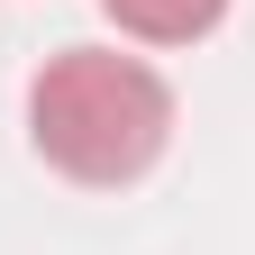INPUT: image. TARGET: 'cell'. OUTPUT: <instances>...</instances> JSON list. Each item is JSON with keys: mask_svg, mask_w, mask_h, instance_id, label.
Instances as JSON below:
<instances>
[{"mask_svg": "<svg viewBox=\"0 0 255 255\" xmlns=\"http://www.w3.org/2000/svg\"><path fill=\"white\" fill-rule=\"evenodd\" d=\"M101 9L137 46H191V37H210V27L228 18V0H101Z\"/></svg>", "mask_w": 255, "mask_h": 255, "instance_id": "cell-2", "label": "cell"}, {"mask_svg": "<svg viewBox=\"0 0 255 255\" xmlns=\"http://www.w3.org/2000/svg\"><path fill=\"white\" fill-rule=\"evenodd\" d=\"M27 137L73 182H137L173 137V91L155 64L110 46H64L27 82Z\"/></svg>", "mask_w": 255, "mask_h": 255, "instance_id": "cell-1", "label": "cell"}]
</instances>
